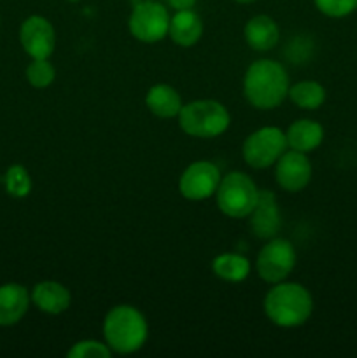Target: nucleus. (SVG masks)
<instances>
[{
	"label": "nucleus",
	"mask_w": 357,
	"mask_h": 358,
	"mask_svg": "<svg viewBox=\"0 0 357 358\" xmlns=\"http://www.w3.org/2000/svg\"><path fill=\"white\" fill-rule=\"evenodd\" d=\"M128 27L136 41L154 44L168 35L170 14L161 3L154 2V0H142L133 6Z\"/></svg>",
	"instance_id": "0eeeda50"
},
{
	"label": "nucleus",
	"mask_w": 357,
	"mask_h": 358,
	"mask_svg": "<svg viewBox=\"0 0 357 358\" xmlns=\"http://www.w3.org/2000/svg\"><path fill=\"white\" fill-rule=\"evenodd\" d=\"M234 2H240V3H251V2H254V0H234Z\"/></svg>",
	"instance_id": "a878e982"
},
{
	"label": "nucleus",
	"mask_w": 357,
	"mask_h": 358,
	"mask_svg": "<svg viewBox=\"0 0 357 358\" xmlns=\"http://www.w3.org/2000/svg\"><path fill=\"white\" fill-rule=\"evenodd\" d=\"M286 69L273 59H258L244 77V94L248 103L261 110L276 108L289 94Z\"/></svg>",
	"instance_id": "f257e3e1"
},
{
	"label": "nucleus",
	"mask_w": 357,
	"mask_h": 358,
	"mask_svg": "<svg viewBox=\"0 0 357 358\" xmlns=\"http://www.w3.org/2000/svg\"><path fill=\"white\" fill-rule=\"evenodd\" d=\"M296 266V250L284 238H272L258 255V275L268 283H280L290 275Z\"/></svg>",
	"instance_id": "6e6552de"
},
{
	"label": "nucleus",
	"mask_w": 357,
	"mask_h": 358,
	"mask_svg": "<svg viewBox=\"0 0 357 358\" xmlns=\"http://www.w3.org/2000/svg\"><path fill=\"white\" fill-rule=\"evenodd\" d=\"M252 233L261 240H272L280 229V210L272 191H259V199L251 212Z\"/></svg>",
	"instance_id": "f8f14e48"
},
{
	"label": "nucleus",
	"mask_w": 357,
	"mask_h": 358,
	"mask_svg": "<svg viewBox=\"0 0 357 358\" xmlns=\"http://www.w3.org/2000/svg\"><path fill=\"white\" fill-rule=\"evenodd\" d=\"M31 303L48 315H59L70 306V292L58 282H41L30 294Z\"/></svg>",
	"instance_id": "4468645a"
},
{
	"label": "nucleus",
	"mask_w": 357,
	"mask_h": 358,
	"mask_svg": "<svg viewBox=\"0 0 357 358\" xmlns=\"http://www.w3.org/2000/svg\"><path fill=\"white\" fill-rule=\"evenodd\" d=\"M20 42L31 59H49L56 45L52 24L42 16H30L20 28Z\"/></svg>",
	"instance_id": "9d476101"
},
{
	"label": "nucleus",
	"mask_w": 357,
	"mask_h": 358,
	"mask_svg": "<svg viewBox=\"0 0 357 358\" xmlns=\"http://www.w3.org/2000/svg\"><path fill=\"white\" fill-rule=\"evenodd\" d=\"M266 317L279 327H300L310 318L314 301L300 283H275L265 299Z\"/></svg>",
	"instance_id": "f03ea898"
},
{
	"label": "nucleus",
	"mask_w": 357,
	"mask_h": 358,
	"mask_svg": "<svg viewBox=\"0 0 357 358\" xmlns=\"http://www.w3.org/2000/svg\"><path fill=\"white\" fill-rule=\"evenodd\" d=\"M244 37L247 44L251 45L254 51L265 52L270 51L276 45L280 37V30L276 27L275 21L270 16H255L245 24Z\"/></svg>",
	"instance_id": "f3484780"
},
{
	"label": "nucleus",
	"mask_w": 357,
	"mask_h": 358,
	"mask_svg": "<svg viewBox=\"0 0 357 358\" xmlns=\"http://www.w3.org/2000/svg\"><path fill=\"white\" fill-rule=\"evenodd\" d=\"M276 184L287 192H300L308 185L312 178V164L307 154L300 150H286L276 161Z\"/></svg>",
	"instance_id": "9b49d317"
},
{
	"label": "nucleus",
	"mask_w": 357,
	"mask_h": 358,
	"mask_svg": "<svg viewBox=\"0 0 357 358\" xmlns=\"http://www.w3.org/2000/svg\"><path fill=\"white\" fill-rule=\"evenodd\" d=\"M146 105L156 117L172 119L178 117L182 110V100L177 90H174L168 84H156L147 91Z\"/></svg>",
	"instance_id": "a211bd4d"
},
{
	"label": "nucleus",
	"mask_w": 357,
	"mask_h": 358,
	"mask_svg": "<svg viewBox=\"0 0 357 358\" xmlns=\"http://www.w3.org/2000/svg\"><path fill=\"white\" fill-rule=\"evenodd\" d=\"M168 3H170L175 10H188L195 7L196 0H168Z\"/></svg>",
	"instance_id": "393cba45"
},
{
	"label": "nucleus",
	"mask_w": 357,
	"mask_h": 358,
	"mask_svg": "<svg viewBox=\"0 0 357 358\" xmlns=\"http://www.w3.org/2000/svg\"><path fill=\"white\" fill-rule=\"evenodd\" d=\"M286 136L289 149L308 154L322 143L324 128L318 122L310 121V119H298L289 126Z\"/></svg>",
	"instance_id": "dca6fc26"
},
{
	"label": "nucleus",
	"mask_w": 357,
	"mask_h": 358,
	"mask_svg": "<svg viewBox=\"0 0 357 358\" xmlns=\"http://www.w3.org/2000/svg\"><path fill=\"white\" fill-rule=\"evenodd\" d=\"M168 35L181 48H191L203 35L202 17L191 9L177 10V14L174 17H170Z\"/></svg>",
	"instance_id": "2eb2a0df"
},
{
	"label": "nucleus",
	"mask_w": 357,
	"mask_h": 358,
	"mask_svg": "<svg viewBox=\"0 0 357 358\" xmlns=\"http://www.w3.org/2000/svg\"><path fill=\"white\" fill-rule=\"evenodd\" d=\"M212 269L217 278L224 282L238 283L244 282L251 273V264L244 255L238 254H220L214 259Z\"/></svg>",
	"instance_id": "6ab92c4d"
},
{
	"label": "nucleus",
	"mask_w": 357,
	"mask_h": 358,
	"mask_svg": "<svg viewBox=\"0 0 357 358\" xmlns=\"http://www.w3.org/2000/svg\"><path fill=\"white\" fill-rule=\"evenodd\" d=\"M31 297L20 283H6L0 287V327H10L27 315Z\"/></svg>",
	"instance_id": "ddd939ff"
},
{
	"label": "nucleus",
	"mask_w": 357,
	"mask_h": 358,
	"mask_svg": "<svg viewBox=\"0 0 357 358\" xmlns=\"http://www.w3.org/2000/svg\"><path fill=\"white\" fill-rule=\"evenodd\" d=\"M111 355L112 350L108 348L107 343L93 341V339L76 343L66 353L69 358H111Z\"/></svg>",
	"instance_id": "5701e85b"
},
{
	"label": "nucleus",
	"mask_w": 357,
	"mask_h": 358,
	"mask_svg": "<svg viewBox=\"0 0 357 358\" xmlns=\"http://www.w3.org/2000/svg\"><path fill=\"white\" fill-rule=\"evenodd\" d=\"M178 122L189 136L216 138L230 128V112L216 100H196L182 107Z\"/></svg>",
	"instance_id": "20e7f679"
},
{
	"label": "nucleus",
	"mask_w": 357,
	"mask_h": 358,
	"mask_svg": "<svg viewBox=\"0 0 357 358\" xmlns=\"http://www.w3.org/2000/svg\"><path fill=\"white\" fill-rule=\"evenodd\" d=\"M317 9L329 17H343L357 9V0H314Z\"/></svg>",
	"instance_id": "b1692460"
},
{
	"label": "nucleus",
	"mask_w": 357,
	"mask_h": 358,
	"mask_svg": "<svg viewBox=\"0 0 357 358\" xmlns=\"http://www.w3.org/2000/svg\"><path fill=\"white\" fill-rule=\"evenodd\" d=\"M287 96L293 100L296 107L304 108V110H315L324 103L326 90L315 80H303V83L290 86Z\"/></svg>",
	"instance_id": "aec40b11"
},
{
	"label": "nucleus",
	"mask_w": 357,
	"mask_h": 358,
	"mask_svg": "<svg viewBox=\"0 0 357 358\" xmlns=\"http://www.w3.org/2000/svg\"><path fill=\"white\" fill-rule=\"evenodd\" d=\"M149 327L136 308L133 306H115L107 313L104 320L105 343L112 352L119 355L135 353L146 345Z\"/></svg>",
	"instance_id": "7ed1b4c3"
},
{
	"label": "nucleus",
	"mask_w": 357,
	"mask_h": 358,
	"mask_svg": "<svg viewBox=\"0 0 357 358\" xmlns=\"http://www.w3.org/2000/svg\"><path fill=\"white\" fill-rule=\"evenodd\" d=\"M220 184L219 168L209 161H196L189 164L178 182V191L186 199L202 201L216 194Z\"/></svg>",
	"instance_id": "1a4fd4ad"
},
{
	"label": "nucleus",
	"mask_w": 357,
	"mask_h": 358,
	"mask_svg": "<svg viewBox=\"0 0 357 358\" xmlns=\"http://www.w3.org/2000/svg\"><path fill=\"white\" fill-rule=\"evenodd\" d=\"M287 149L289 145H287L286 133L273 126H266L248 135L244 142L241 154L248 166L261 170L275 164Z\"/></svg>",
	"instance_id": "423d86ee"
},
{
	"label": "nucleus",
	"mask_w": 357,
	"mask_h": 358,
	"mask_svg": "<svg viewBox=\"0 0 357 358\" xmlns=\"http://www.w3.org/2000/svg\"><path fill=\"white\" fill-rule=\"evenodd\" d=\"M56 77L55 66L49 63V59H31L30 65L27 66V79L37 90L51 86Z\"/></svg>",
	"instance_id": "4be33fe9"
},
{
	"label": "nucleus",
	"mask_w": 357,
	"mask_h": 358,
	"mask_svg": "<svg viewBox=\"0 0 357 358\" xmlns=\"http://www.w3.org/2000/svg\"><path fill=\"white\" fill-rule=\"evenodd\" d=\"M217 206L231 219H245L251 215L259 199V189L254 180L241 171H233L220 178L216 191Z\"/></svg>",
	"instance_id": "39448f33"
},
{
	"label": "nucleus",
	"mask_w": 357,
	"mask_h": 358,
	"mask_svg": "<svg viewBox=\"0 0 357 358\" xmlns=\"http://www.w3.org/2000/svg\"><path fill=\"white\" fill-rule=\"evenodd\" d=\"M4 184H6L7 194L13 196V198H24L31 191V177L27 168L21 166V164H13L6 171Z\"/></svg>",
	"instance_id": "412c9836"
},
{
	"label": "nucleus",
	"mask_w": 357,
	"mask_h": 358,
	"mask_svg": "<svg viewBox=\"0 0 357 358\" xmlns=\"http://www.w3.org/2000/svg\"><path fill=\"white\" fill-rule=\"evenodd\" d=\"M69 2H79V0H69Z\"/></svg>",
	"instance_id": "bb28decb"
}]
</instances>
